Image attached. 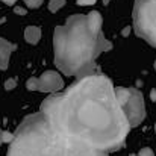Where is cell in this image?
Returning <instances> with one entry per match:
<instances>
[{"instance_id":"9c48e42d","label":"cell","mask_w":156,"mask_h":156,"mask_svg":"<svg viewBox=\"0 0 156 156\" xmlns=\"http://www.w3.org/2000/svg\"><path fill=\"white\" fill-rule=\"evenodd\" d=\"M67 0H50L49 2V11L50 12H58L61 8H64Z\"/></svg>"},{"instance_id":"2e32d148","label":"cell","mask_w":156,"mask_h":156,"mask_svg":"<svg viewBox=\"0 0 156 156\" xmlns=\"http://www.w3.org/2000/svg\"><path fill=\"white\" fill-rule=\"evenodd\" d=\"M129 34H130V27H129V26H127V27H124V29L121 30V35H123V37H127Z\"/></svg>"},{"instance_id":"d6986e66","label":"cell","mask_w":156,"mask_h":156,"mask_svg":"<svg viewBox=\"0 0 156 156\" xmlns=\"http://www.w3.org/2000/svg\"><path fill=\"white\" fill-rule=\"evenodd\" d=\"M3 143H2V129H0V146H2Z\"/></svg>"},{"instance_id":"277c9868","label":"cell","mask_w":156,"mask_h":156,"mask_svg":"<svg viewBox=\"0 0 156 156\" xmlns=\"http://www.w3.org/2000/svg\"><path fill=\"white\" fill-rule=\"evenodd\" d=\"M115 97H117V103L120 106L121 112L124 114L130 127H136L144 121L146 118L144 97L136 88L117 87Z\"/></svg>"},{"instance_id":"603a6c76","label":"cell","mask_w":156,"mask_h":156,"mask_svg":"<svg viewBox=\"0 0 156 156\" xmlns=\"http://www.w3.org/2000/svg\"><path fill=\"white\" fill-rule=\"evenodd\" d=\"M155 68H156V62H155Z\"/></svg>"},{"instance_id":"52a82bcc","label":"cell","mask_w":156,"mask_h":156,"mask_svg":"<svg viewBox=\"0 0 156 156\" xmlns=\"http://www.w3.org/2000/svg\"><path fill=\"white\" fill-rule=\"evenodd\" d=\"M17 46L9 43L5 38H0V70H8L9 67V61H11V55L15 52Z\"/></svg>"},{"instance_id":"7a4b0ae2","label":"cell","mask_w":156,"mask_h":156,"mask_svg":"<svg viewBox=\"0 0 156 156\" xmlns=\"http://www.w3.org/2000/svg\"><path fill=\"white\" fill-rule=\"evenodd\" d=\"M99 11L74 14L53 32V53L58 70L67 76L85 77L96 73V59L112 44L102 32Z\"/></svg>"},{"instance_id":"7c38bea8","label":"cell","mask_w":156,"mask_h":156,"mask_svg":"<svg viewBox=\"0 0 156 156\" xmlns=\"http://www.w3.org/2000/svg\"><path fill=\"white\" fill-rule=\"evenodd\" d=\"M15 87H17V80H15V79H12V77H11V79H8V80L5 82V90H6V91H12Z\"/></svg>"},{"instance_id":"7402d4cb","label":"cell","mask_w":156,"mask_h":156,"mask_svg":"<svg viewBox=\"0 0 156 156\" xmlns=\"http://www.w3.org/2000/svg\"><path fill=\"white\" fill-rule=\"evenodd\" d=\"M130 156H136V155H130Z\"/></svg>"},{"instance_id":"5b68a950","label":"cell","mask_w":156,"mask_h":156,"mask_svg":"<svg viewBox=\"0 0 156 156\" xmlns=\"http://www.w3.org/2000/svg\"><path fill=\"white\" fill-rule=\"evenodd\" d=\"M133 26L141 38L156 47V0H135Z\"/></svg>"},{"instance_id":"44dd1931","label":"cell","mask_w":156,"mask_h":156,"mask_svg":"<svg viewBox=\"0 0 156 156\" xmlns=\"http://www.w3.org/2000/svg\"><path fill=\"white\" fill-rule=\"evenodd\" d=\"M155 132H156V124H155Z\"/></svg>"},{"instance_id":"6da1fadb","label":"cell","mask_w":156,"mask_h":156,"mask_svg":"<svg viewBox=\"0 0 156 156\" xmlns=\"http://www.w3.org/2000/svg\"><path fill=\"white\" fill-rule=\"evenodd\" d=\"M40 114L61 135L103 153L118 150L130 129L112 82L97 73L49 96Z\"/></svg>"},{"instance_id":"4fadbf2b","label":"cell","mask_w":156,"mask_h":156,"mask_svg":"<svg viewBox=\"0 0 156 156\" xmlns=\"http://www.w3.org/2000/svg\"><path fill=\"white\" fill-rule=\"evenodd\" d=\"M136 156H155V153H153V150H152V149L144 147V149H141V150L138 152V155Z\"/></svg>"},{"instance_id":"ba28073f","label":"cell","mask_w":156,"mask_h":156,"mask_svg":"<svg viewBox=\"0 0 156 156\" xmlns=\"http://www.w3.org/2000/svg\"><path fill=\"white\" fill-rule=\"evenodd\" d=\"M40 38H41V29L38 26H27L24 29V40H26V43L35 46V44H38Z\"/></svg>"},{"instance_id":"ffe728a7","label":"cell","mask_w":156,"mask_h":156,"mask_svg":"<svg viewBox=\"0 0 156 156\" xmlns=\"http://www.w3.org/2000/svg\"><path fill=\"white\" fill-rule=\"evenodd\" d=\"M108 2H109V0H105V5H108Z\"/></svg>"},{"instance_id":"8992f818","label":"cell","mask_w":156,"mask_h":156,"mask_svg":"<svg viewBox=\"0 0 156 156\" xmlns=\"http://www.w3.org/2000/svg\"><path fill=\"white\" fill-rule=\"evenodd\" d=\"M26 88L29 91H40V93H59L64 88V79L56 71H46L40 77H30L26 82Z\"/></svg>"},{"instance_id":"e0dca14e","label":"cell","mask_w":156,"mask_h":156,"mask_svg":"<svg viewBox=\"0 0 156 156\" xmlns=\"http://www.w3.org/2000/svg\"><path fill=\"white\" fill-rule=\"evenodd\" d=\"M2 2H3V3H6V5H9V6H12L17 0H2Z\"/></svg>"},{"instance_id":"3957f363","label":"cell","mask_w":156,"mask_h":156,"mask_svg":"<svg viewBox=\"0 0 156 156\" xmlns=\"http://www.w3.org/2000/svg\"><path fill=\"white\" fill-rule=\"evenodd\" d=\"M6 156H108L56 132L38 112L26 117L14 132Z\"/></svg>"},{"instance_id":"9a60e30c","label":"cell","mask_w":156,"mask_h":156,"mask_svg":"<svg viewBox=\"0 0 156 156\" xmlns=\"http://www.w3.org/2000/svg\"><path fill=\"white\" fill-rule=\"evenodd\" d=\"M14 12H15V14H20V15H26V9H24V8H20V6L14 8Z\"/></svg>"},{"instance_id":"ac0fdd59","label":"cell","mask_w":156,"mask_h":156,"mask_svg":"<svg viewBox=\"0 0 156 156\" xmlns=\"http://www.w3.org/2000/svg\"><path fill=\"white\" fill-rule=\"evenodd\" d=\"M150 97H152V100H156V90L150 91Z\"/></svg>"},{"instance_id":"5bb4252c","label":"cell","mask_w":156,"mask_h":156,"mask_svg":"<svg viewBox=\"0 0 156 156\" xmlns=\"http://www.w3.org/2000/svg\"><path fill=\"white\" fill-rule=\"evenodd\" d=\"M97 0H76V3L79 6H90V5H94Z\"/></svg>"},{"instance_id":"30bf717a","label":"cell","mask_w":156,"mask_h":156,"mask_svg":"<svg viewBox=\"0 0 156 156\" xmlns=\"http://www.w3.org/2000/svg\"><path fill=\"white\" fill-rule=\"evenodd\" d=\"M14 140V133L12 132H8V130H2V143H12Z\"/></svg>"},{"instance_id":"8fae6325","label":"cell","mask_w":156,"mask_h":156,"mask_svg":"<svg viewBox=\"0 0 156 156\" xmlns=\"http://www.w3.org/2000/svg\"><path fill=\"white\" fill-rule=\"evenodd\" d=\"M43 2H44V0H24L26 6L30 8V9H37V8H40V6L43 5Z\"/></svg>"}]
</instances>
